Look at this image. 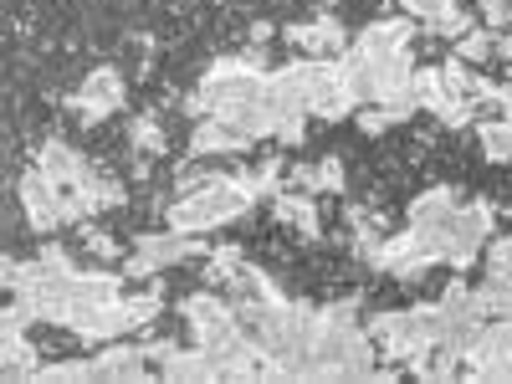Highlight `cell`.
<instances>
[{
    "mask_svg": "<svg viewBox=\"0 0 512 384\" xmlns=\"http://www.w3.org/2000/svg\"><path fill=\"white\" fill-rule=\"evenodd\" d=\"M159 369L149 364V354H144V344H98V354H93V379H154Z\"/></svg>",
    "mask_w": 512,
    "mask_h": 384,
    "instance_id": "obj_11",
    "label": "cell"
},
{
    "mask_svg": "<svg viewBox=\"0 0 512 384\" xmlns=\"http://www.w3.org/2000/svg\"><path fill=\"white\" fill-rule=\"evenodd\" d=\"M492 226H497V205L482 195V200H461V210H456V221L436 236V246H441V256H446V267L451 272H472L477 262H482V246L492 241Z\"/></svg>",
    "mask_w": 512,
    "mask_h": 384,
    "instance_id": "obj_3",
    "label": "cell"
},
{
    "mask_svg": "<svg viewBox=\"0 0 512 384\" xmlns=\"http://www.w3.org/2000/svg\"><path fill=\"white\" fill-rule=\"evenodd\" d=\"M195 256H210L205 236H190V231H175V226H164V231H144L128 241V256H123V272L134 277V282H149L169 267H180V262H195Z\"/></svg>",
    "mask_w": 512,
    "mask_h": 384,
    "instance_id": "obj_2",
    "label": "cell"
},
{
    "mask_svg": "<svg viewBox=\"0 0 512 384\" xmlns=\"http://www.w3.org/2000/svg\"><path fill=\"white\" fill-rule=\"evenodd\" d=\"M267 205H272V221H277V226L297 231L303 241H323V221H318V205H313L308 190H282V195H272Z\"/></svg>",
    "mask_w": 512,
    "mask_h": 384,
    "instance_id": "obj_12",
    "label": "cell"
},
{
    "mask_svg": "<svg viewBox=\"0 0 512 384\" xmlns=\"http://www.w3.org/2000/svg\"><path fill=\"white\" fill-rule=\"evenodd\" d=\"M482 277H512V236H492L482 246Z\"/></svg>",
    "mask_w": 512,
    "mask_h": 384,
    "instance_id": "obj_26",
    "label": "cell"
},
{
    "mask_svg": "<svg viewBox=\"0 0 512 384\" xmlns=\"http://www.w3.org/2000/svg\"><path fill=\"white\" fill-rule=\"evenodd\" d=\"M246 210H251V195L236 185V175H226V180L205 185V190L175 195V200H169V210H164V221L175 226V231H190V236H210V231L241 221Z\"/></svg>",
    "mask_w": 512,
    "mask_h": 384,
    "instance_id": "obj_1",
    "label": "cell"
},
{
    "mask_svg": "<svg viewBox=\"0 0 512 384\" xmlns=\"http://www.w3.org/2000/svg\"><path fill=\"white\" fill-rule=\"evenodd\" d=\"M128 200V185L118 175H103V169H93L88 180H82L77 190H67V221L82 226V221H93L103 216V210H118Z\"/></svg>",
    "mask_w": 512,
    "mask_h": 384,
    "instance_id": "obj_10",
    "label": "cell"
},
{
    "mask_svg": "<svg viewBox=\"0 0 512 384\" xmlns=\"http://www.w3.org/2000/svg\"><path fill=\"white\" fill-rule=\"evenodd\" d=\"M251 41H272V21H256L251 26Z\"/></svg>",
    "mask_w": 512,
    "mask_h": 384,
    "instance_id": "obj_30",
    "label": "cell"
},
{
    "mask_svg": "<svg viewBox=\"0 0 512 384\" xmlns=\"http://www.w3.org/2000/svg\"><path fill=\"white\" fill-rule=\"evenodd\" d=\"M477 144H482V159H492V164H512V113H502V118H482V123H477Z\"/></svg>",
    "mask_w": 512,
    "mask_h": 384,
    "instance_id": "obj_19",
    "label": "cell"
},
{
    "mask_svg": "<svg viewBox=\"0 0 512 384\" xmlns=\"http://www.w3.org/2000/svg\"><path fill=\"white\" fill-rule=\"evenodd\" d=\"M364 333L374 338L379 349V364H410L415 349H425V318H420V303L415 308H384L364 323Z\"/></svg>",
    "mask_w": 512,
    "mask_h": 384,
    "instance_id": "obj_4",
    "label": "cell"
},
{
    "mask_svg": "<svg viewBox=\"0 0 512 384\" xmlns=\"http://www.w3.org/2000/svg\"><path fill=\"white\" fill-rule=\"evenodd\" d=\"M497 52H502V31H492V26H472L466 36H456V57L472 67H487Z\"/></svg>",
    "mask_w": 512,
    "mask_h": 384,
    "instance_id": "obj_20",
    "label": "cell"
},
{
    "mask_svg": "<svg viewBox=\"0 0 512 384\" xmlns=\"http://www.w3.org/2000/svg\"><path fill=\"white\" fill-rule=\"evenodd\" d=\"M159 379H221V369H216V359H210V349L180 344L175 354L159 364Z\"/></svg>",
    "mask_w": 512,
    "mask_h": 384,
    "instance_id": "obj_18",
    "label": "cell"
},
{
    "mask_svg": "<svg viewBox=\"0 0 512 384\" xmlns=\"http://www.w3.org/2000/svg\"><path fill=\"white\" fill-rule=\"evenodd\" d=\"M456 210H461V190H456V185H425V190L405 205V226L420 231L425 241H436V236L456 221Z\"/></svg>",
    "mask_w": 512,
    "mask_h": 384,
    "instance_id": "obj_9",
    "label": "cell"
},
{
    "mask_svg": "<svg viewBox=\"0 0 512 384\" xmlns=\"http://www.w3.org/2000/svg\"><path fill=\"white\" fill-rule=\"evenodd\" d=\"M216 180H226V169H216V164H205V159H195V154H190V164H180V169H175V195L205 190V185H216Z\"/></svg>",
    "mask_w": 512,
    "mask_h": 384,
    "instance_id": "obj_24",
    "label": "cell"
},
{
    "mask_svg": "<svg viewBox=\"0 0 512 384\" xmlns=\"http://www.w3.org/2000/svg\"><path fill=\"white\" fill-rule=\"evenodd\" d=\"M123 72L118 67H93L88 77H82V88L67 98V108L82 118V123H103V118H113L118 108H123Z\"/></svg>",
    "mask_w": 512,
    "mask_h": 384,
    "instance_id": "obj_7",
    "label": "cell"
},
{
    "mask_svg": "<svg viewBox=\"0 0 512 384\" xmlns=\"http://www.w3.org/2000/svg\"><path fill=\"white\" fill-rule=\"evenodd\" d=\"M251 139L246 134H236V128L226 123V118H195V134H190V154L195 159H221V154H241Z\"/></svg>",
    "mask_w": 512,
    "mask_h": 384,
    "instance_id": "obj_15",
    "label": "cell"
},
{
    "mask_svg": "<svg viewBox=\"0 0 512 384\" xmlns=\"http://www.w3.org/2000/svg\"><path fill=\"white\" fill-rule=\"evenodd\" d=\"M82 251H88L93 262H108V267H123V256H128V246L93 221H82Z\"/></svg>",
    "mask_w": 512,
    "mask_h": 384,
    "instance_id": "obj_21",
    "label": "cell"
},
{
    "mask_svg": "<svg viewBox=\"0 0 512 384\" xmlns=\"http://www.w3.org/2000/svg\"><path fill=\"white\" fill-rule=\"evenodd\" d=\"M41 359H36V344L26 338V328L16 333H0V379H36Z\"/></svg>",
    "mask_w": 512,
    "mask_h": 384,
    "instance_id": "obj_17",
    "label": "cell"
},
{
    "mask_svg": "<svg viewBox=\"0 0 512 384\" xmlns=\"http://www.w3.org/2000/svg\"><path fill=\"white\" fill-rule=\"evenodd\" d=\"M36 164L47 169V175H52V180H57L62 190H77L82 180L93 175V164H88V154H82V149H72L67 139H47V144L36 149Z\"/></svg>",
    "mask_w": 512,
    "mask_h": 384,
    "instance_id": "obj_13",
    "label": "cell"
},
{
    "mask_svg": "<svg viewBox=\"0 0 512 384\" xmlns=\"http://www.w3.org/2000/svg\"><path fill=\"white\" fill-rule=\"evenodd\" d=\"M41 384H62V379H93V359H52L36 369Z\"/></svg>",
    "mask_w": 512,
    "mask_h": 384,
    "instance_id": "obj_27",
    "label": "cell"
},
{
    "mask_svg": "<svg viewBox=\"0 0 512 384\" xmlns=\"http://www.w3.org/2000/svg\"><path fill=\"white\" fill-rule=\"evenodd\" d=\"M16 195H21V210H26L31 231H57V226L67 221V190H62L41 164H31L26 175H21Z\"/></svg>",
    "mask_w": 512,
    "mask_h": 384,
    "instance_id": "obj_6",
    "label": "cell"
},
{
    "mask_svg": "<svg viewBox=\"0 0 512 384\" xmlns=\"http://www.w3.org/2000/svg\"><path fill=\"white\" fill-rule=\"evenodd\" d=\"M128 144H134V154H164L169 149V139H164V123L154 118V113H144V118H134V128H128Z\"/></svg>",
    "mask_w": 512,
    "mask_h": 384,
    "instance_id": "obj_23",
    "label": "cell"
},
{
    "mask_svg": "<svg viewBox=\"0 0 512 384\" xmlns=\"http://www.w3.org/2000/svg\"><path fill=\"white\" fill-rule=\"evenodd\" d=\"M461 379H497V384L512 379V318L482 323V333L472 338V349H466Z\"/></svg>",
    "mask_w": 512,
    "mask_h": 384,
    "instance_id": "obj_5",
    "label": "cell"
},
{
    "mask_svg": "<svg viewBox=\"0 0 512 384\" xmlns=\"http://www.w3.org/2000/svg\"><path fill=\"white\" fill-rule=\"evenodd\" d=\"M241 267H246V251H241V246H210V256H205V282H210V287H226Z\"/></svg>",
    "mask_w": 512,
    "mask_h": 384,
    "instance_id": "obj_22",
    "label": "cell"
},
{
    "mask_svg": "<svg viewBox=\"0 0 512 384\" xmlns=\"http://www.w3.org/2000/svg\"><path fill=\"white\" fill-rule=\"evenodd\" d=\"M482 26L507 31L512 26V0H482Z\"/></svg>",
    "mask_w": 512,
    "mask_h": 384,
    "instance_id": "obj_29",
    "label": "cell"
},
{
    "mask_svg": "<svg viewBox=\"0 0 512 384\" xmlns=\"http://www.w3.org/2000/svg\"><path fill=\"white\" fill-rule=\"evenodd\" d=\"M282 36H287V47H297L303 57H344V52L354 47L349 26L338 21L333 11H318L313 21H297V26H287Z\"/></svg>",
    "mask_w": 512,
    "mask_h": 384,
    "instance_id": "obj_8",
    "label": "cell"
},
{
    "mask_svg": "<svg viewBox=\"0 0 512 384\" xmlns=\"http://www.w3.org/2000/svg\"><path fill=\"white\" fill-rule=\"evenodd\" d=\"M415 16H405V11H395V16H379V21H369L359 36H354V47L364 52V57H379V52H395V47H410L415 41Z\"/></svg>",
    "mask_w": 512,
    "mask_h": 384,
    "instance_id": "obj_14",
    "label": "cell"
},
{
    "mask_svg": "<svg viewBox=\"0 0 512 384\" xmlns=\"http://www.w3.org/2000/svg\"><path fill=\"white\" fill-rule=\"evenodd\" d=\"M405 118H415V113L384 108V103H364V108H359V134H384V128H395V123H405Z\"/></svg>",
    "mask_w": 512,
    "mask_h": 384,
    "instance_id": "obj_25",
    "label": "cell"
},
{
    "mask_svg": "<svg viewBox=\"0 0 512 384\" xmlns=\"http://www.w3.org/2000/svg\"><path fill=\"white\" fill-rule=\"evenodd\" d=\"M415 21H420L425 31L446 36V41H456V36H466V31L477 26V16H472V11H461V0H420Z\"/></svg>",
    "mask_w": 512,
    "mask_h": 384,
    "instance_id": "obj_16",
    "label": "cell"
},
{
    "mask_svg": "<svg viewBox=\"0 0 512 384\" xmlns=\"http://www.w3.org/2000/svg\"><path fill=\"white\" fill-rule=\"evenodd\" d=\"M308 118H313V113H282V118H277V134H272V139H277L282 149H297V144L308 139Z\"/></svg>",
    "mask_w": 512,
    "mask_h": 384,
    "instance_id": "obj_28",
    "label": "cell"
},
{
    "mask_svg": "<svg viewBox=\"0 0 512 384\" xmlns=\"http://www.w3.org/2000/svg\"><path fill=\"white\" fill-rule=\"evenodd\" d=\"M390 6H400L405 16H415V11H420V0H390Z\"/></svg>",
    "mask_w": 512,
    "mask_h": 384,
    "instance_id": "obj_31",
    "label": "cell"
}]
</instances>
